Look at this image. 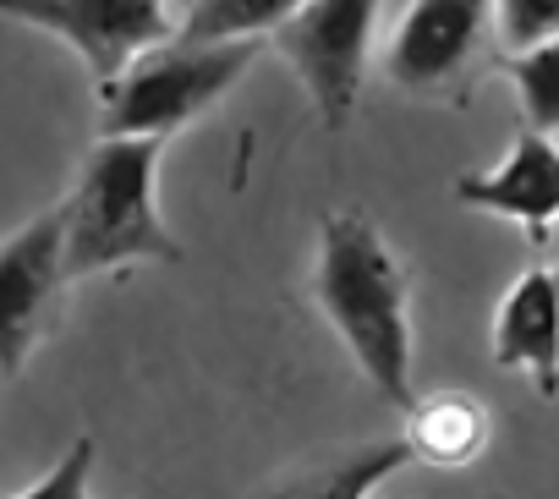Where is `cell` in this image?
I'll return each mask as SVG.
<instances>
[{
	"mask_svg": "<svg viewBox=\"0 0 559 499\" xmlns=\"http://www.w3.org/2000/svg\"><path fill=\"white\" fill-rule=\"evenodd\" d=\"M373 34L379 7H368V0H297L292 17L269 34V45L292 61L330 132H346L362 105Z\"/></svg>",
	"mask_w": 559,
	"mask_h": 499,
	"instance_id": "277c9868",
	"label": "cell"
},
{
	"mask_svg": "<svg viewBox=\"0 0 559 499\" xmlns=\"http://www.w3.org/2000/svg\"><path fill=\"white\" fill-rule=\"evenodd\" d=\"M313 308L346 346L362 384L406 412L417 401L412 390V270L390 247V236L357 214L330 209L319 219V253H313Z\"/></svg>",
	"mask_w": 559,
	"mask_h": 499,
	"instance_id": "6da1fadb",
	"label": "cell"
},
{
	"mask_svg": "<svg viewBox=\"0 0 559 499\" xmlns=\"http://www.w3.org/2000/svg\"><path fill=\"white\" fill-rule=\"evenodd\" d=\"M401 466H412L401 439H368V444H335L319 450L286 472H274L252 499H368L379 494Z\"/></svg>",
	"mask_w": 559,
	"mask_h": 499,
	"instance_id": "30bf717a",
	"label": "cell"
},
{
	"mask_svg": "<svg viewBox=\"0 0 559 499\" xmlns=\"http://www.w3.org/2000/svg\"><path fill=\"white\" fill-rule=\"evenodd\" d=\"M0 17L61 39L83 61L94 94L176 34V7L165 0H23V7H0Z\"/></svg>",
	"mask_w": 559,
	"mask_h": 499,
	"instance_id": "5b68a950",
	"label": "cell"
},
{
	"mask_svg": "<svg viewBox=\"0 0 559 499\" xmlns=\"http://www.w3.org/2000/svg\"><path fill=\"white\" fill-rule=\"evenodd\" d=\"M488 45H493V61L559 45V12L548 0H504V7L488 12Z\"/></svg>",
	"mask_w": 559,
	"mask_h": 499,
	"instance_id": "5bb4252c",
	"label": "cell"
},
{
	"mask_svg": "<svg viewBox=\"0 0 559 499\" xmlns=\"http://www.w3.org/2000/svg\"><path fill=\"white\" fill-rule=\"evenodd\" d=\"M450 192L461 209L515 219L532 247H548L554 225H559V148H554V138H537L521 127L499 165L455 176Z\"/></svg>",
	"mask_w": 559,
	"mask_h": 499,
	"instance_id": "ba28073f",
	"label": "cell"
},
{
	"mask_svg": "<svg viewBox=\"0 0 559 499\" xmlns=\"http://www.w3.org/2000/svg\"><path fill=\"white\" fill-rule=\"evenodd\" d=\"M94 461H99V444L83 433V439H72V444L56 455V466H45V472H39L23 494H12V499H88Z\"/></svg>",
	"mask_w": 559,
	"mask_h": 499,
	"instance_id": "9a60e30c",
	"label": "cell"
},
{
	"mask_svg": "<svg viewBox=\"0 0 559 499\" xmlns=\"http://www.w3.org/2000/svg\"><path fill=\"white\" fill-rule=\"evenodd\" d=\"M263 45H176L138 56L110 88H99V138L165 143L209 116L258 61Z\"/></svg>",
	"mask_w": 559,
	"mask_h": 499,
	"instance_id": "3957f363",
	"label": "cell"
},
{
	"mask_svg": "<svg viewBox=\"0 0 559 499\" xmlns=\"http://www.w3.org/2000/svg\"><path fill=\"white\" fill-rule=\"evenodd\" d=\"M493 439V417L488 406L472 395V390H439V395H417L406 406V455L412 461H428V466H444V472H461L472 466Z\"/></svg>",
	"mask_w": 559,
	"mask_h": 499,
	"instance_id": "8fae6325",
	"label": "cell"
},
{
	"mask_svg": "<svg viewBox=\"0 0 559 499\" xmlns=\"http://www.w3.org/2000/svg\"><path fill=\"white\" fill-rule=\"evenodd\" d=\"M61 297H67V241H61V203H50L12 236H0V373L7 379H17L28 357L50 341Z\"/></svg>",
	"mask_w": 559,
	"mask_h": 499,
	"instance_id": "8992f818",
	"label": "cell"
},
{
	"mask_svg": "<svg viewBox=\"0 0 559 499\" xmlns=\"http://www.w3.org/2000/svg\"><path fill=\"white\" fill-rule=\"evenodd\" d=\"M159 154L165 143L138 138H99L83 154L78 187L61 198L67 286L132 264H181V241L159 214Z\"/></svg>",
	"mask_w": 559,
	"mask_h": 499,
	"instance_id": "7a4b0ae2",
	"label": "cell"
},
{
	"mask_svg": "<svg viewBox=\"0 0 559 499\" xmlns=\"http://www.w3.org/2000/svg\"><path fill=\"white\" fill-rule=\"evenodd\" d=\"M297 0H198L176 12V45H269Z\"/></svg>",
	"mask_w": 559,
	"mask_h": 499,
	"instance_id": "7c38bea8",
	"label": "cell"
},
{
	"mask_svg": "<svg viewBox=\"0 0 559 499\" xmlns=\"http://www.w3.org/2000/svg\"><path fill=\"white\" fill-rule=\"evenodd\" d=\"M368 499H384V494H368Z\"/></svg>",
	"mask_w": 559,
	"mask_h": 499,
	"instance_id": "2e32d148",
	"label": "cell"
},
{
	"mask_svg": "<svg viewBox=\"0 0 559 499\" xmlns=\"http://www.w3.org/2000/svg\"><path fill=\"white\" fill-rule=\"evenodd\" d=\"M493 363L526 373L543 401L559 395V281L548 264L521 270L493 313Z\"/></svg>",
	"mask_w": 559,
	"mask_h": 499,
	"instance_id": "9c48e42d",
	"label": "cell"
},
{
	"mask_svg": "<svg viewBox=\"0 0 559 499\" xmlns=\"http://www.w3.org/2000/svg\"><path fill=\"white\" fill-rule=\"evenodd\" d=\"M488 45V7L477 0H428L401 12L384 39V78L412 99H455L466 105L477 83V61Z\"/></svg>",
	"mask_w": 559,
	"mask_h": 499,
	"instance_id": "52a82bcc",
	"label": "cell"
},
{
	"mask_svg": "<svg viewBox=\"0 0 559 499\" xmlns=\"http://www.w3.org/2000/svg\"><path fill=\"white\" fill-rule=\"evenodd\" d=\"M493 67L510 78L526 132L554 138L559 132V45H543V50H526V56H499Z\"/></svg>",
	"mask_w": 559,
	"mask_h": 499,
	"instance_id": "4fadbf2b",
	"label": "cell"
}]
</instances>
